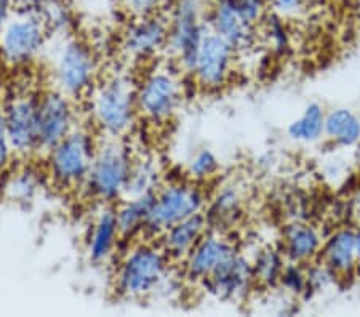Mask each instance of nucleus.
Masks as SVG:
<instances>
[{
    "label": "nucleus",
    "instance_id": "obj_1",
    "mask_svg": "<svg viewBox=\"0 0 360 317\" xmlns=\"http://www.w3.org/2000/svg\"><path fill=\"white\" fill-rule=\"evenodd\" d=\"M136 85L138 80L129 71H114L91 89V120L103 138H125L135 129L139 119Z\"/></svg>",
    "mask_w": 360,
    "mask_h": 317
},
{
    "label": "nucleus",
    "instance_id": "obj_2",
    "mask_svg": "<svg viewBox=\"0 0 360 317\" xmlns=\"http://www.w3.org/2000/svg\"><path fill=\"white\" fill-rule=\"evenodd\" d=\"M172 259L153 239L135 242L122 255L114 276L120 297L141 299L160 292L170 279Z\"/></svg>",
    "mask_w": 360,
    "mask_h": 317
},
{
    "label": "nucleus",
    "instance_id": "obj_3",
    "mask_svg": "<svg viewBox=\"0 0 360 317\" xmlns=\"http://www.w3.org/2000/svg\"><path fill=\"white\" fill-rule=\"evenodd\" d=\"M133 162L135 155L124 138H104L98 141L91 169L82 189L90 199L103 205H112L125 198Z\"/></svg>",
    "mask_w": 360,
    "mask_h": 317
},
{
    "label": "nucleus",
    "instance_id": "obj_4",
    "mask_svg": "<svg viewBox=\"0 0 360 317\" xmlns=\"http://www.w3.org/2000/svg\"><path fill=\"white\" fill-rule=\"evenodd\" d=\"M98 148L95 134L77 125L50 151H46L45 173L50 183L61 191L82 189Z\"/></svg>",
    "mask_w": 360,
    "mask_h": 317
},
{
    "label": "nucleus",
    "instance_id": "obj_5",
    "mask_svg": "<svg viewBox=\"0 0 360 317\" xmlns=\"http://www.w3.org/2000/svg\"><path fill=\"white\" fill-rule=\"evenodd\" d=\"M208 0H173L170 15H168V45L175 65L183 72H193L197 51L207 32L208 26Z\"/></svg>",
    "mask_w": 360,
    "mask_h": 317
},
{
    "label": "nucleus",
    "instance_id": "obj_6",
    "mask_svg": "<svg viewBox=\"0 0 360 317\" xmlns=\"http://www.w3.org/2000/svg\"><path fill=\"white\" fill-rule=\"evenodd\" d=\"M98 58L89 44L74 36L60 37L50 69L53 89L72 100L85 98L98 82Z\"/></svg>",
    "mask_w": 360,
    "mask_h": 317
},
{
    "label": "nucleus",
    "instance_id": "obj_7",
    "mask_svg": "<svg viewBox=\"0 0 360 317\" xmlns=\"http://www.w3.org/2000/svg\"><path fill=\"white\" fill-rule=\"evenodd\" d=\"M181 69L155 65L144 72L136 85L138 114L153 125H165L175 119L183 105Z\"/></svg>",
    "mask_w": 360,
    "mask_h": 317
},
{
    "label": "nucleus",
    "instance_id": "obj_8",
    "mask_svg": "<svg viewBox=\"0 0 360 317\" xmlns=\"http://www.w3.org/2000/svg\"><path fill=\"white\" fill-rule=\"evenodd\" d=\"M208 199L210 198L202 184L191 181L189 178H178L160 184L155 191V199L143 235L149 239L159 238L164 231L178 221L205 212Z\"/></svg>",
    "mask_w": 360,
    "mask_h": 317
},
{
    "label": "nucleus",
    "instance_id": "obj_9",
    "mask_svg": "<svg viewBox=\"0 0 360 317\" xmlns=\"http://www.w3.org/2000/svg\"><path fill=\"white\" fill-rule=\"evenodd\" d=\"M49 36L36 2L29 4L0 26V56L11 67H26L42 53Z\"/></svg>",
    "mask_w": 360,
    "mask_h": 317
},
{
    "label": "nucleus",
    "instance_id": "obj_10",
    "mask_svg": "<svg viewBox=\"0 0 360 317\" xmlns=\"http://www.w3.org/2000/svg\"><path fill=\"white\" fill-rule=\"evenodd\" d=\"M236 58V50L210 29L197 51L191 77L199 89L205 91L223 90L234 76Z\"/></svg>",
    "mask_w": 360,
    "mask_h": 317
},
{
    "label": "nucleus",
    "instance_id": "obj_11",
    "mask_svg": "<svg viewBox=\"0 0 360 317\" xmlns=\"http://www.w3.org/2000/svg\"><path fill=\"white\" fill-rule=\"evenodd\" d=\"M39 96L32 90L20 91L7 105L4 112L5 125L15 155L31 157L40 153L39 144Z\"/></svg>",
    "mask_w": 360,
    "mask_h": 317
},
{
    "label": "nucleus",
    "instance_id": "obj_12",
    "mask_svg": "<svg viewBox=\"0 0 360 317\" xmlns=\"http://www.w3.org/2000/svg\"><path fill=\"white\" fill-rule=\"evenodd\" d=\"M77 127L75 100L60 90H45L39 96V144L40 153L50 151L56 143Z\"/></svg>",
    "mask_w": 360,
    "mask_h": 317
},
{
    "label": "nucleus",
    "instance_id": "obj_13",
    "mask_svg": "<svg viewBox=\"0 0 360 317\" xmlns=\"http://www.w3.org/2000/svg\"><path fill=\"white\" fill-rule=\"evenodd\" d=\"M257 285L252 259L237 252L219 266L202 287L219 302L242 303L248 299Z\"/></svg>",
    "mask_w": 360,
    "mask_h": 317
},
{
    "label": "nucleus",
    "instance_id": "obj_14",
    "mask_svg": "<svg viewBox=\"0 0 360 317\" xmlns=\"http://www.w3.org/2000/svg\"><path fill=\"white\" fill-rule=\"evenodd\" d=\"M168 20L164 15L131 20L120 37V51L127 60L144 63L167 51Z\"/></svg>",
    "mask_w": 360,
    "mask_h": 317
},
{
    "label": "nucleus",
    "instance_id": "obj_15",
    "mask_svg": "<svg viewBox=\"0 0 360 317\" xmlns=\"http://www.w3.org/2000/svg\"><path fill=\"white\" fill-rule=\"evenodd\" d=\"M237 247L228 234L208 231L183 261V274L191 284L207 280L226 259L237 253Z\"/></svg>",
    "mask_w": 360,
    "mask_h": 317
},
{
    "label": "nucleus",
    "instance_id": "obj_16",
    "mask_svg": "<svg viewBox=\"0 0 360 317\" xmlns=\"http://www.w3.org/2000/svg\"><path fill=\"white\" fill-rule=\"evenodd\" d=\"M208 26L223 37L237 55L248 53L258 44V26L250 25L243 18L234 0H213L208 10Z\"/></svg>",
    "mask_w": 360,
    "mask_h": 317
},
{
    "label": "nucleus",
    "instance_id": "obj_17",
    "mask_svg": "<svg viewBox=\"0 0 360 317\" xmlns=\"http://www.w3.org/2000/svg\"><path fill=\"white\" fill-rule=\"evenodd\" d=\"M245 212V191L237 183H224L208 199L205 216L212 231L228 234L240 223Z\"/></svg>",
    "mask_w": 360,
    "mask_h": 317
},
{
    "label": "nucleus",
    "instance_id": "obj_18",
    "mask_svg": "<svg viewBox=\"0 0 360 317\" xmlns=\"http://www.w3.org/2000/svg\"><path fill=\"white\" fill-rule=\"evenodd\" d=\"M323 235L314 224L292 220L282 229L281 247L287 261L307 264L321 257Z\"/></svg>",
    "mask_w": 360,
    "mask_h": 317
},
{
    "label": "nucleus",
    "instance_id": "obj_19",
    "mask_svg": "<svg viewBox=\"0 0 360 317\" xmlns=\"http://www.w3.org/2000/svg\"><path fill=\"white\" fill-rule=\"evenodd\" d=\"M208 231L210 226H208L205 213H195L164 231L159 235V244L167 257L172 259V263H183Z\"/></svg>",
    "mask_w": 360,
    "mask_h": 317
},
{
    "label": "nucleus",
    "instance_id": "obj_20",
    "mask_svg": "<svg viewBox=\"0 0 360 317\" xmlns=\"http://www.w3.org/2000/svg\"><path fill=\"white\" fill-rule=\"evenodd\" d=\"M122 238L115 209L111 205H103L93 220L89 235H86V253L90 261L101 264L109 261L119 249Z\"/></svg>",
    "mask_w": 360,
    "mask_h": 317
},
{
    "label": "nucleus",
    "instance_id": "obj_21",
    "mask_svg": "<svg viewBox=\"0 0 360 317\" xmlns=\"http://www.w3.org/2000/svg\"><path fill=\"white\" fill-rule=\"evenodd\" d=\"M319 259L338 274L340 279L351 278L359 268L356 228L340 226L327 239H323Z\"/></svg>",
    "mask_w": 360,
    "mask_h": 317
},
{
    "label": "nucleus",
    "instance_id": "obj_22",
    "mask_svg": "<svg viewBox=\"0 0 360 317\" xmlns=\"http://www.w3.org/2000/svg\"><path fill=\"white\" fill-rule=\"evenodd\" d=\"M155 193L124 198L115 209V216L124 239H133L144 233L150 209H153Z\"/></svg>",
    "mask_w": 360,
    "mask_h": 317
},
{
    "label": "nucleus",
    "instance_id": "obj_23",
    "mask_svg": "<svg viewBox=\"0 0 360 317\" xmlns=\"http://www.w3.org/2000/svg\"><path fill=\"white\" fill-rule=\"evenodd\" d=\"M323 136L340 148H352L360 141V117L349 108H335L325 114Z\"/></svg>",
    "mask_w": 360,
    "mask_h": 317
},
{
    "label": "nucleus",
    "instance_id": "obj_24",
    "mask_svg": "<svg viewBox=\"0 0 360 317\" xmlns=\"http://www.w3.org/2000/svg\"><path fill=\"white\" fill-rule=\"evenodd\" d=\"M325 114H327V111H325L322 105L309 103L300 117H296L288 124L287 135L290 140L306 144L322 140L325 129Z\"/></svg>",
    "mask_w": 360,
    "mask_h": 317
},
{
    "label": "nucleus",
    "instance_id": "obj_25",
    "mask_svg": "<svg viewBox=\"0 0 360 317\" xmlns=\"http://www.w3.org/2000/svg\"><path fill=\"white\" fill-rule=\"evenodd\" d=\"M252 259L253 274L257 285L264 288H277L281 280L282 271L287 264V258L277 247H261L257 250Z\"/></svg>",
    "mask_w": 360,
    "mask_h": 317
},
{
    "label": "nucleus",
    "instance_id": "obj_26",
    "mask_svg": "<svg viewBox=\"0 0 360 317\" xmlns=\"http://www.w3.org/2000/svg\"><path fill=\"white\" fill-rule=\"evenodd\" d=\"M36 8L49 34L58 37L72 36L75 20L66 0H36Z\"/></svg>",
    "mask_w": 360,
    "mask_h": 317
},
{
    "label": "nucleus",
    "instance_id": "obj_27",
    "mask_svg": "<svg viewBox=\"0 0 360 317\" xmlns=\"http://www.w3.org/2000/svg\"><path fill=\"white\" fill-rule=\"evenodd\" d=\"M160 169L158 160L154 157H149V155L135 157L130 173V180L129 184H127L125 198L153 194L160 188Z\"/></svg>",
    "mask_w": 360,
    "mask_h": 317
},
{
    "label": "nucleus",
    "instance_id": "obj_28",
    "mask_svg": "<svg viewBox=\"0 0 360 317\" xmlns=\"http://www.w3.org/2000/svg\"><path fill=\"white\" fill-rule=\"evenodd\" d=\"M42 173H39L32 167L21 169L11 176L8 183V193L11 199L18 202H31L40 191V184H42Z\"/></svg>",
    "mask_w": 360,
    "mask_h": 317
},
{
    "label": "nucleus",
    "instance_id": "obj_29",
    "mask_svg": "<svg viewBox=\"0 0 360 317\" xmlns=\"http://www.w3.org/2000/svg\"><path fill=\"white\" fill-rule=\"evenodd\" d=\"M219 160L212 149L202 148L189 159L186 167V178L195 183H208L218 175Z\"/></svg>",
    "mask_w": 360,
    "mask_h": 317
},
{
    "label": "nucleus",
    "instance_id": "obj_30",
    "mask_svg": "<svg viewBox=\"0 0 360 317\" xmlns=\"http://www.w3.org/2000/svg\"><path fill=\"white\" fill-rule=\"evenodd\" d=\"M306 279H307V292L306 298H311L319 293L328 292L338 284V274L333 269H330L322 259H314V261L306 264Z\"/></svg>",
    "mask_w": 360,
    "mask_h": 317
},
{
    "label": "nucleus",
    "instance_id": "obj_31",
    "mask_svg": "<svg viewBox=\"0 0 360 317\" xmlns=\"http://www.w3.org/2000/svg\"><path fill=\"white\" fill-rule=\"evenodd\" d=\"M263 25V37L268 42L269 48L277 55H285L290 48V34L285 27L282 16L272 13L271 16H264L261 21Z\"/></svg>",
    "mask_w": 360,
    "mask_h": 317
},
{
    "label": "nucleus",
    "instance_id": "obj_32",
    "mask_svg": "<svg viewBox=\"0 0 360 317\" xmlns=\"http://www.w3.org/2000/svg\"><path fill=\"white\" fill-rule=\"evenodd\" d=\"M278 288L288 295L290 298L298 299L306 298L307 292V279H306V264L287 261L285 268L282 271Z\"/></svg>",
    "mask_w": 360,
    "mask_h": 317
},
{
    "label": "nucleus",
    "instance_id": "obj_33",
    "mask_svg": "<svg viewBox=\"0 0 360 317\" xmlns=\"http://www.w3.org/2000/svg\"><path fill=\"white\" fill-rule=\"evenodd\" d=\"M168 0H120V7L130 20L150 18L162 15Z\"/></svg>",
    "mask_w": 360,
    "mask_h": 317
},
{
    "label": "nucleus",
    "instance_id": "obj_34",
    "mask_svg": "<svg viewBox=\"0 0 360 317\" xmlns=\"http://www.w3.org/2000/svg\"><path fill=\"white\" fill-rule=\"evenodd\" d=\"M13 155H15V151H13V146H11L4 114H0V170L7 169Z\"/></svg>",
    "mask_w": 360,
    "mask_h": 317
},
{
    "label": "nucleus",
    "instance_id": "obj_35",
    "mask_svg": "<svg viewBox=\"0 0 360 317\" xmlns=\"http://www.w3.org/2000/svg\"><path fill=\"white\" fill-rule=\"evenodd\" d=\"M268 7H271L272 13L287 18V16H295L303 10L304 0H268Z\"/></svg>",
    "mask_w": 360,
    "mask_h": 317
},
{
    "label": "nucleus",
    "instance_id": "obj_36",
    "mask_svg": "<svg viewBox=\"0 0 360 317\" xmlns=\"http://www.w3.org/2000/svg\"><path fill=\"white\" fill-rule=\"evenodd\" d=\"M351 212L352 215H356L360 220V189L354 194V198L351 199Z\"/></svg>",
    "mask_w": 360,
    "mask_h": 317
},
{
    "label": "nucleus",
    "instance_id": "obj_37",
    "mask_svg": "<svg viewBox=\"0 0 360 317\" xmlns=\"http://www.w3.org/2000/svg\"><path fill=\"white\" fill-rule=\"evenodd\" d=\"M356 247H357V258H359V266H360V224L356 228Z\"/></svg>",
    "mask_w": 360,
    "mask_h": 317
}]
</instances>
